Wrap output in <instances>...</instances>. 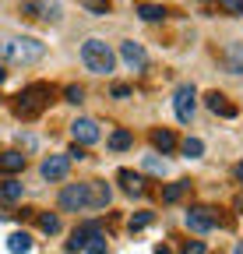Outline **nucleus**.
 Masks as SVG:
<instances>
[{"label":"nucleus","mask_w":243,"mask_h":254,"mask_svg":"<svg viewBox=\"0 0 243 254\" xmlns=\"http://www.w3.org/2000/svg\"><path fill=\"white\" fill-rule=\"evenodd\" d=\"M64 99H67V103H81V99H85V88H81V85H67V88H64Z\"/></svg>","instance_id":"nucleus-27"},{"label":"nucleus","mask_w":243,"mask_h":254,"mask_svg":"<svg viewBox=\"0 0 243 254\" xmlns=\"http://www.w3.org/2000/svg\"><path fill=\"white\" fill-rule=\"evenodd\" d=\"M233 254H243V240H240V244H236V251H233Z\"/></svg>","instance_id":"nucleus-36"},{"label":"nucleus","mask_w":243,"mask_h":254,"mask_svg":"<svg viewBox=\"0 0 243 254\" xmlns=\"http://www.w3.org/2000/svg\"><path fill=\"white\" fill-rule=\"evenodd\" d=\"M81 60H85V67L92 71V74H109L113 64H116L113 50H109L102 39H85V43H81Z\"/></svg>","instance_id":"nucleus-3"},{"label":"nucleus","mask_w":243,"mask_h":254,"mask_svg":"<svg viewBox=\"0 0 243 254\" xmlns=\"http://www.w3.org/2000/svg\"><path fill=\"white\" fill-rule=\"evenodd\" d=\"M151 212H138V215H131V233H138V230H145V226H151Z\"/></svg>","instance_id":"nucleus-25"},{"label":"nucleus","mask_w":243,"mask_h":254,"mask_svg":"<svg viewBox=\"0 0 243 254\" xmlns=\"http://www.w3.org/2000/svg\"><path fill=\"white\" fill-rule=\"evenodd\" d=\"M120 57H124V64H127L131 71H141L145 64H148V57H145V46H141V43H134V39L120 43Z\"/></svg>","instance_id":"nucleus-10"},{"label":"nucleus","mask_w":243,"mask_h":254,"mask_svg":"<svg viewBox=\"0 0 243 254\" xmlns=\"http://www.w3.org/2000/svg\"><path fill=\"white\" fill-rule=\"evenodd\" d=\"M0 198L4 201H21V184L18 180H4L0 184Z\"/></svg>","instance_id":"nucleus-22"},{"label":"nucleus","mask_w":243,"mask_h":254,"mask_svg":"<svg viewBox=\"0 0 243 254\" xmlns=\"http://www.w3.org/2000/svg\"><path fill=\"white\" fill-rule=\"evenodd\" d=\"M184 254H204V244L201 240H187L184 244Z\"/></svg>","instance_id":"nucleus-30"},{"label":"nucleus","mask_w":243,"mask_h":254,"mask_svg":"<svg viewBox=\"0 0 243 254\" xmlns=\"http://www.w3.org/2000/svg\"><path fill=\"white\" fill-rule=\"evenodd\" d=\"M184 194H191V180H176V184H169V187H162V201L166 205H173V201H180Z\"/></svg>","instance_id":"nucleus-17"},{"label":"nucleus","mask_w":243,"mask_h":254,"mask_svg":"<svg viewBox=\"0 0 243 254\" xmlns=\"http://www.w3.org/2000/svg\"><path fill=\"white\" fill-rule=\"evenodd\" d=\"M4 78H7V71H4V67H0V85H4Z\"/></svg>","instance_id":"nucleus-37"},{"label":"nucleus","mask_w":243,"mask_h":254,"mask_svg":"<svg viewBox=\"0 0 243 254\" xmlns=\"http://www.w3.org/2000/svg\"><path fill=\"white\" fill-rule=\"evenodd\" d=\"M233 177H236V180H240V184H243V159H240V163H236V166H233Z\"/></svg>","instance_id":"nucleus-33"},{"label":"nucleus","mask_w":243,"mask_h":254,"mask_svg":"<svg viewBox=\"0 0 243 254\" xmlns=\"http://www.w3.org/2000/svg\"><path fill=\"white\" fill-rule=\"evenodd\" d=\"M88 254H106V240H102V237L88 240Z\"/></svg>","instance_id":"nucleus-29"},{"label":"nucleus","mask_w":243,"mask_h":254,"mask_svg":"<svg viewBox=\"0 0 243 254\" xmlns=\"http://www.w3.org/2000/svg\"><path fill=\"white\" fill-rule=\"evenodd\" d=\"M71 134H74L78 145H96V141H99V124L88 120V117H78V120L71 124Z\"/></svg>","instance_id":"nucleus-9"},{"label":"nucleus","mask_w":243,"mask_h":254,"mask_svg":"<svg viewBox=\"0 0 243 254\" xmlns=\"http://www.w3.org/2000/svg\"><path fill=\"white\" fill-rule=\"evenodd\" d=\"M21 170H25V155H21L18 148H11V152H0V173L14 177V173H21Z\"/></svg>","instance_id":"nucleus-14"},{"label":"nucleus","mask_w":243,"mask_h":254,"mask_svg":"<svg viewBox=\"0 0 243 254\" xmlns=\"http://www.w3.org/2000/svg\"><path fill=\"white\" fill-rule=\"evenodd\" d=\"M88 205V184H67L60 190V208L64 212H78Z\"/></svg>","instance_id":"nucleus-7"},{"label":"nucleus","mask_w":243,"mask_h":254,"mask_svg":"<svg viewBox=\"0 0 243 254\" xmlns=\"http://www.w3.org/2000/svg\"><path fill=\"white\" fill-rule=\"evenodd\" d=\"M180 152H184L187 159H201V152H204V141H201V138H187V141H180Z\"/></svg>","instance_id":"nucleus-23"},{"label":"nucleus","mask_w":243,"mask_h":254,"mask_svg":"<svg viewBox=\"0 0 243 254\" xmlns=\"http://www.w3.org/2000/svg\"><path fill=\"white\" fill-rule=\"evenodd\" d=\"M127 95H131L127 85H113V99H127Z\"/></svg>","instance_id":"nucleus-31"},{"label":"nucleus","mask_w":243,"mask_h":254,"mask_svg":"<svg viewBox=\"0 0 243 254\" xmlns=\"http://www.w3.org/2000/svg\"><path fill=\"white\" fill-rule=\"evenodd\" d=\"M145 170H148V173H159V177H162V173H166V163H162V159H155V155H148V159H145Z\"/></svg>","instance_id":"nucleus-28"},{"label":"nucleus","mask_w":243,"mask_h":254,"mask_svg":"<svg viewBox=\"0 0 243 254\" xmlns=\"http://www.w3.org/2000/svg\"><path fill=\"white\" fill-rule=\"evenodd\" d=\"M151 145H155L159 152H173L176 148V134L169 131V127H155V131H151Z\"/></svg>","instance_id":"nucleus-16"},{"label":"nucleus","mask_w":243,"mask_h":254,"mask_svg":"<svg viewBox=\"0 0 243 254\" xmlns=\"http://www.w3.org/2000/svg\"><path fill=\"white\" fill-rule=\"evenodd\" d=\"M204 106L215 113V117H226V120H229V117H236V106L226 99L222 92H208V95H204Z\"/></svg>","instance_id":"nucleus-13"},{"label":"nucleus","mask_w":243,"mask_h":254,"mask_svg":"<svg viewBox=\"0 0 243 254\" xmlns=\"http://www.w3.org/2000/svg\"><path fill=\"white\" fill-rule=\"evenodd\" d=\"M46 57V43L32 39V36H14V39H4L0 43V60L7 64H39Z\"/></svg>","instance_id":"nucleus-1"},{"label":"nucleus","mask_w":243,"mask_h":254,"mask_svg":"<svg viewBox=\"0 0 243 254\" xmlns=\"http://www.w3.org/2000/svg\"><path fill=\"white\" fill-rule=\"evenodd\" d=\"M219 226V215H215V208L211 205H194V208H187V230L191 233H211Z\"/></svg>","instance_id":"nucleus-4"},{"label":"nucleus","mask_w":243,"mask_h":254,"mask_svg":"<svg viewBox=\"0 0 243 254\" xmlns=\"http://www.w3.org/2000/svg\"><path fill=\"white\" fill-rule=\"evenodd\" d=\"M67 155H71V159H85V145H78V141H74V145H71V152H67Z\"/></svg>","instance_id":"nucleus-32"},{"label":"nucleus","mask_w":243,"mask_h":254,"mask_svg":"<svg viewBox=\"0 0 243 254\" xmlns=\"http://www.w3.org/2000/svg\"><path fill=\"white\" fill-rule=\"evenodd\" d=\"M155 254H173V251L169 247H155Z\"/></svg>","instance_id":"nucleus-35"},{"label":"nucleus","mask_w":243,"mask_h":254,"mask_svg":"<svg viewBox=\"0 0 243 254\" xmlns=\"http://www.w3.org/2000/svg\"><path fill=\"white\" fill-rule=\"evenodd\" d=\"M219 7H222V14L240 18V14H243V0H219Z\"/></svg>","instance_id":"nucleus-26"},{"label":"nucleus","mask_w":243,"mask_h":254,"mask_svg":"<svg viewBox=\"0 0 243 254\" xmlns=\"http://www.w3.org/2000/svg\"><path fill=\"white\" fill-rule=\"evenodd\" d=\"M53 103V85L46 81H36V85H28L21 95H18V103H14V113L18 120H36L46 106Z\"/></svg>","instance_id":"nucleus-2"},{"label":"nucleus","mask_w":243,"mask_h":254,"mask_svg":"<svg viewBox=\"0 0 243 254\" xmlns=\"http://www.w3.org/2000/svg\"><path fill=\"white\" fill-rule=\"evenodd\" d=\"M134 11H138L141 21H162V18H166V7H162V4H138Z\"/></svg>","instance_id":"nucleus-20"},{"label":"nucleus","mask_w":243,"mask_h":254,"mask_svg":"<svg viewBox=\"0 0 243 254\" xmlns=\"http://www.w3.org/2000/svg\"><path fill=\"white\" fill-rule=\"evenodd\" d=\"M194 99H197L194 85H180V88H176L173 106H176V120H180V124H191V120H194Z\"/></svg>","instance_id":"nucleus-6"},{"label":"nucleus","mask_w":243,"mask_h":254,"mask_svg":"<svg viewBox=\"0 0 243 254\" xmlns=\"http://www.w3.org/2000/svg\"><path fill=\"white\" fill-rule=\"evenodd\" d=\"M67 170H71V155H49L43 163V177L46 180H64Z\"/></svg>","instance_id":"nucleus-12"},{"label":"nucleus","mask_w":243,"mask_h":254,"mask_svg":"<svg viewBox=\"0 0 243 254\" xmlns=\"http://www.w3.org/2000/svg\"><path fill=\"white\" fill-rule=\"evenodd\" d=\"M131 145H134V134L127 131V127H116V131L109 134V148L113 152H127Z\"/></svg>","instance_id":"nucleus-18"},{"label":"nucleus","mask_w":243,"mask_h":254,"mask_svg":"<svg viewBox=\"0 0 243 254\" xmlns=\"http://www.w3.org/2000/svg\"><path fill=\"white\" fill-rule=\"evenodd\" d=\"M116 177H120V184H124L127 194H145V177H141V173H134V170H120Z\"/></svg>","instance_id":"nucleus-15"},{"label":"nucleus","mask_w":243,"mask_h":254,"mask_svg":"<svg viewBox=\"0 0 243 254\" xmlns=\"http://www.w3.org/2000/svg\"><path fill=\"white\" fill-rule=\"evenodd\" d=\"M7 251H11V254H28V251H32V237H28L25 230H21V233H11V237H7Z\"/></svg>","instance_id":"nucleus-19"},{"label":"nucleus","mask_w":243,"mask_h":254,"mask_svg":"<svg viewBox=\"0 0 243 254\" xmlns=\"http://www.w3.org/2000/svg\"><path fill=\"white\" fill-rule=\"evenodd\" d=\"M21 14L25 18H39V21H60V4L56 0H25Z\"/></svg>","instance_id":"nucleus-5"},{"label":"nucleus","mask_w":243,"mask_h":254,"mask_svg":"<svg viewBox=\"0 0 243 254\" xmlns=\"http://www.w3.org/2000/svg\"><path fill=\"white\" fill-rule=\"evenodd\" d=\"M109 201H113L109 184H102V180H88V205H85V208H106Z\"/></svg>","instance_id":"nucleus-11"},{"label":"nucleus","mask_w":243,"mask_h":254,"mask_svg":"<svg viewBox=\"0 0 243 254\" xmlns=\"http://www.w3.org/2000/svg\"><path fill=\"white\" fill-rule=\"evenodd\" d=\"M39 230H43L46 237L60 233V215H53V212H43V215H39Z\"/></svg>","instance_id":"nucleus-21"},{"label":"nucleus","mask_w":243,"mask_h":254,"mask_svg":"<svg viewBox=\"0 0 243 254\" xmlns=\"http://www.w3.org/2000/svg\"><path fill=\"white\" fill-rule=\"evenodd\" d=\"M88 14H109V0H78Z\"/></svg>","instance_id":"nucleus-24"},{"label":"nucleus","mask_w":243,"mask_h":254,"mask_svg":"<svg viewBox=\"0 0 243 254\" xmlns=\"http://www.w3.org/2000/svg\"><path fill=\"white\" fill-rule=\"evenodd\" d=\"M96 237H102V226H99V222H85V226H78V230H74V237H71V244H67V254L85 251V247H88V240H96Z\"/></svg>","instance_id":"nucleus-8"},{"label":"nucleus","mask_w":243,"mask_h":254,"mask_svg":"<svg viewBox=\"0 0 243 254\" xmlns=\"http://www.w3.org/2000/svg\"><path fill=\"white\" fill-rule=\"evenodd\" d=\"M233 208H236V212L243 215V190H240V194H236V201H233Z\"/></svg>","instance_id":"nucleus-34"}]
</instances>
